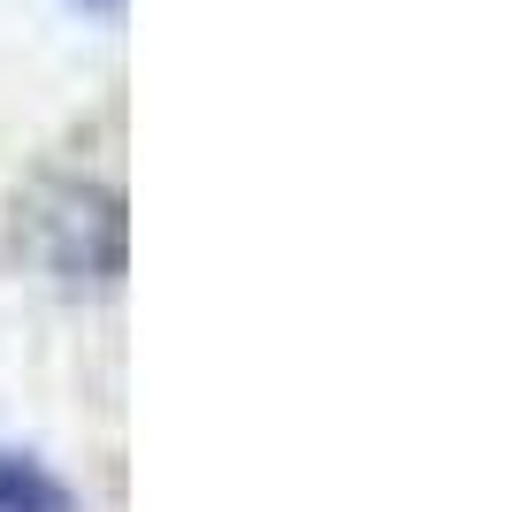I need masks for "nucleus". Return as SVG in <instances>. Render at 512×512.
<instances>
[{
  "label": "nucleus",
  "mask_w": 512,
  "mask_h": 512,
  "mask_svg": "<svg viewBox=\"0 0 512 512\" xmlns=\"http://www.w3.org/2000/svg\"><path fill=\"white\" fill-rule=\"evenodd\" d=\"M31 230H39V253H46V268H54V276H69V283H85V276H92V283H115V276H123L107 253H92V230L123 237V207H115V192L62 184V192L31 214Z\"/></svg>",
  "instance_id": "f257e3e1"
},
{
  "label": "nucleus",
  "mask_w": 512,
  "mask_h": 512,
  "mask_svg": "<svg viewBox=\"0 0 512 512\" xmlns=\"http://www.w3.org/2000/svg\"><path fill=\"white\" fill-rule=\"evenodd\" d=\"M0 512H77V497L31 451H0Z\"/></svg>",
  "instance_id": "f03ea898"
}]
</instances>
